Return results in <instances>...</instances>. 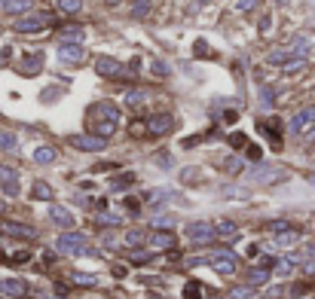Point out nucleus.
<instances>
[{
    "label": "nucleus",
    "mask_w": 315,
    "mask_h": 299,
    "mask_svg": "<svg viewBox=\"0 0 315 299\" xmlns=\"http://www.w3.org/2000/svg\"><path fill=\"white\" fill-rule=\"evenodd\" d=\"M55 247H58V253H83L86 250V235L83 232H64V235H58Z\"/></svg>",
    "instance_id": "nucleus-1"
},
{
    "label": "nucleus",
    "mask_w": 315,
    "mask_h": 299,
    "mask_svg": "<svg viewBox=\"0 0 315 299\" xmlns=\"http://www.w3.org/2000/svg\"><path fill=\"white\" fill-rule=\"evenodd\" d=\"M291 131L294 134H312L315 131V107H306L291 119Z\"/></svg>",
    "instance_id": "nucleus-2"
},
{
    "label": "nucleus",
    "mask_w": 315,
    "mask_h": 299,
    "mask_svg": "<svg viewBox=\"0 0 315 299\" xmlns=\"http://www.w3.org/2000/svg\"><path fill=\"white\" fill-rule=\"evenodd\" d=\"M70 143H73L76 150H86V153H98V150H104L107 137H98V134H76V137H70Z\"/></svg>",
    "instance_id": "nucleus-3"
},
{
    "label": "nucleus",
    "mask_w": 315,
    "mask_h": 299,
    "mask_svg": "<svg viewBox=\"0 0 315 299\" xmlns=\"http://www.w3.org/2000/svg\"><path fill=\"white\" fill-rule=\"evenodd\" d=\"M214 235H217V229H211L208 223H190V226H187V238L196 241V244H205V241H211Z\"/></svg>",
    "instance_id": "nucleus-4"
},
{
    "label": "nucleus",
    "mask_w": 315,
    "mask_h": 299,
    "mask_svg": "<svg viewBox=\"0 0 315 299\" xmlns=\"http://www.w3.org/2000/svg\"><path fill=\"white\" fill-rule=\"evenodd\" d=\"M172 128H175V116H169V113H160V116L147 119V131L150 134H169Z\"/></svg>",
    "instance_id": "nucleus-5"
},
{
    "label": "nucleus",
    "mask_w": 315,
    "mask_h": 299,
    "mask_svg": "<svg viewBox=\"0 0 315 299\" xmlns=\"http://www.w3.org/2000/svg\"><path fill=\"white\" fill-rule=\"evenodd\" d=\"M98 73L101 77H110V80H120L126 70H123L120 61H113V58H98Z\"/></svg>",
    "instance_id": "nucleus-6"
},
{
    "label": "nucleus",
    "mask_w": 315,
    "mask_h": 299,
    "mask_svg": "<svg viewBox=\"0 0 315 299\" xmlns=\"http://www.w3.org/2000/svg\"><path fill=\"white\" fill-rule=\"evenodd\" d=\"M211 266L220 275H235V259H232L229 250H223V256H211Z\"/></svg>",
    "instance_id": "nucleus-7"
},
{
    "label": "nucleus",
    "mask_w": 315,
    "mask_h": 299,
    "mask_svg": "<svg viewBox=\"0 0 315 299\" xmlns=\"http://www.w3.org/2000/svg\"><path fill=\"white\" fill-rule=\"evenodd\" d=\"M0 296L19 299V296H25V284L19 278H4V281H0Z\"/></svg>",
    "instance_id": "nucleus-8"
},
{
    "label": "nucleus",
    "mask_w": 315,
    "mask_h": 299,
    "mask_svg": "<svg viewBox=\"0 0 315 299\" xmlns=\"http://www.w3.org/2000/svg\"><path fill=\"white\" fill-rule=\"evenodd\" d=\"M49 217L58 223L61 229H70V226H73V214H70V211H64V208H58V205H52V208H49Z\"/></svg>",
    "instance_id": "nucleus-9"
},
{
    "label": "nucleus",
    "mask_w": 315,
    "mask_h": 299,
    "mask_svg": "<svg viewBox=\"0 0 315 299\" xmlns=\"http://www.w3.org/2000/svg\"><path fill=\"white\" fill-rule=\"evenodd\" d=\"M58 55H61V61H67V64H80V61L86 58V52H83L80 46H61Z\"/></svg>",
    "instance_id": "nucleus-10"
},
{
    "label": "nucleus",
    "mask_w": 315,
    "mask_h": 299,
    "mask_svg": "<svg viewBox=\"0 0 315 299\" xmlns=\"http://www.w3.org/2000/svg\"><path fill=\"white\" fill-rule=\"evenodd\" d=\"M0 229H4L7 235H16V238H34V229L22 226V223H4Z\"/></svg>",
    "instance_id": "nucleus-11"
},
{
    "label": "nucleus",
    "mask_w": 315,
    "mask_h": 299,
    "mask_svg": "<svg viewBox=\"0 0 315 299\" xmlns=\"http://www.w3.org/2000/svg\"><path fill=\"white\" fill-rule=\"evenodd\" d=\"M46 25H49V16H34L31 22H16L19 31H40V28H46Z\"/></svg>",
    "instance_id": "nucleus-12"
},
{
    "label": "nucleus",
    "mask_w": 315,
    "mask_h": 299,
    "mask_svg": "<svg viewBox=\"0 0 315 299\" xmlns=\"http://www.w3.org/2000/svg\"><path fill=\"white\" fill-rule=\"evenodd\" d=\"M150 247H175V235L172 232H153L150 235Z\"/></svg>",
    "instance_id": "nucleus-13"
},
{
    "label": "nucleus",
    "mask_w": 315,
    "mask_h": 299,
    "mask_svg": "<svg viewBox=\"0 0 315 299\" xmlns=\"http://www.w3.org/2000/svg\"><path fill=\"white\" fill-rule=\"evenodd\" d=\"M34 162H37V165H49V162H55V150H52V146H40V150L34 153Z\"/></svg>",
    "instance_id": "nucleus-14"
},
{
    "label": "nucleus",
    "mask_w": 315,
    "mask_h": 299,
    "mask_svg": "<svg viewBox=\"0 0 315 299\" xmlns=\"http://www.w3.org/2000/svg\"><path fill=\"white\" fill-rule=\"evenodd\" d=\"M28 7H31L28 0H0V10H7V13H22Z\"/></svg>",
    "instance_id": "nucleus-15"
},
{
    "label": "nucleus",
    "mask_w": 315,
    "mask_h": 299,
    "mask_svg": "<svg viewBox=\"0 0 315 299\" xmlns=\"http://www.w3.org/2000/svg\"><path fill=\"white\" fill-rule=\"evenodd\" d=\"M40 64H43V58L37 55V52H34L31 58L25 55V67H22V73H37V70H40Z\"/></svg>",
    "instance_id": "nucleus-16"
},
{
    "label": "nucleus",
    "mask_w": 315,
    "mask_h": 299,
    "mask_svg": "<svg viewBox=\"0 0 315 299\" xmlns=\"http://www.w3.org/2000/svg\"><path fill=\"white\" fill-rule=\"evenodd\" d=\"M217 235H220V238H226V241H232L235 235H239V232H235V223H229V220H226V223H220V226H217Z\"/></svg>",
    "instance_id": "nucleus-17"
},
{
    "label": "nucleus",
    "mask_w": 315,
    "mask_h": 299,
    "mask_svg": "<svg viewBox=\"0 0 315 299\" xmlns=\"http://www.w3.org/2000/svg\"><path fill=\"white\" fill-rule=\"evenodd\" d=\"M184 299H202V287L196 284V281H190V284L184 287Z\"/></svg>",
    "instance_id": "nucleus-18"
},
{
    "label": "nucleus",
    "mask_w": 315,
    "mask_h": 299,
    "mask_svg": "<svg viewBox=\"0 0 315 299\" xmlns=\"http://www.w3.org/2000/svg\"><path fill=\"white\" fill-rule=\"evenodd\" d=\"M34 199H46V202H52V190L46 183H34Z\"/></svg>",
    "instance_id": "nucleus-19"
},
{
    "label": "nucleus",
    "mask_w": 315,
    "mask_h": 299,
    "mask_svg": "<svg viewBox=\"0 0 315 299\" xmlns=\"http://www.w3.org/2000/svg\"><path fill=\"white\" fill-rule=\"evenodd\" d=\"M73 284H80V287H95V284H98V278H95V275L80 272V275H73Z\"/></svg>",
    "instance_id": "nucleus-20"
},
{
    "label": "nucleus",
    "mask_w": 315,
    "mask_h": 299,
    "mask_svg": "<svg viewBox=\"0 0 315 299\" xmlns=\"http://www.w3.org/2000/svg\"><path fill=\"white\" fill-rule=\"evenodd\" d=\"M0 150H16V137L10 131H0Z\"/></svg>",
    "instance_id": "nucleus-21"
},
{
    "label": "nucleus",
    "mask_w": 315,
    "mask_h": 299,
    "mask_svg": "<svg viewBox=\"0 0 315 299\" xmlns=\"http://www.w3.org/2000/svg\"><path fill=\"white\" fill-rule=\"evenodd\" d=\"M58 10L61 13H76L80 10V0H58Z\"/></svg>",
    "instance_id": "nucleus-22"
},
{
    "label": "nucleus",
    "mask_w": 315,
    "mask_h": 299,
    "mask_svg": "<svg viewBox=\"0 0 315 299\" xmlns=\"http://www.w3.org/2000/svg\"><path fill=\"white\" fill-rule=\"evenodd\" d=\"M98 223H104V226H120L123 220H120V217H113V214H101V217H98Z\"/></svg>",
    "instance_id": "nucleus-23"
},
{
    "label": "nucleus",
    "mask_w": 315,
    "mask_h": 299,
    "mask_svg": "<svg viewBox=\"0 0 315 299\" xmlns=\"http://www.w3.org/2000/svg\"><path fill=\"white\" fill-rule=\"evenodd\" d=\"M129 183H135V174H126V177H113V186H116V190H123V186H129Z\"/></svg>",
    "instance_id": "nucleus-24"
},
{
    "label": "nucleus",
    "mask_w": 315,
    "mask_h": 299,
    "mask_svg": "<svg viewBox=\"0 0 315 299\" xmlns=\"http://www.w3.org/2000/svg\"><path fill=\"white\" fill-rule=\"evenodd\" d=\"M266 281V272H251L248 275V284H263Z\"/></svg>",
    "instance_id": "nucleus-25"
},
{
    "label": "nucleus",
    "mask_w": 315,
    "mask_h": 299,
    "mask_svg": "<svg viewBox=\"0 0 315 299\" xmlns=\"http://www.w3.org/2000/svg\"><path fill=\"white\" fill-rule=\"evenodd\" d=\"M245 156H248L251 162H257V159H260V146H254V143H251V146L245 150Z\"/></svg>",
    "instance_id": "nucleus-26"
},
{
    "label": "nucleus",
    "mask_w": 315,
    "mask_h": 299,
    "mask_svg": "<svg viewBox=\"0 0 315 299\" xmlns=\"http://www.w3.org/2000/svg\"><path fill=\"white\" fill-rule=\"evenodd\" d=\"M132 259H135V263H147V259H153V253L147 256V250H135V253H132Z\"/></svg>",
    "instance_id": "nucleus-27"
},
{
    "label": "nucleus",
    "mask_w": 315,
    "mask_h": 299,
    "mask_svg": "<svg viewBox=\"0 0 315 299\" xmlns=\"http://www.w3.org/2000/svg\"><path fill=\"white\" fill-rule=\"evenodd\" d=\"M25 259H31V253L19 250V253H13V256H10V263H25Z\"/></svg>",
    "instance_id": "nucleus-28"
},
{
    "label": "nucleus",
    "mask_w": 315,
    "mask_h": 299,
    "mask_svg": "<svg viewBox=\"0 0 315 299\" xmlns=\"http://www.w3.org/2000/svg\"><path fill=\"white\" fill-rule=\"evenodd\" d=\"M126 101H129V104H141V101H144V95H141V92H132Z\"/></svg>",
    "instance_id": "nucleus-29"
},
{
    "label": "nucleus",
    "mask_w": 315,
    "mask_h": 299,
    "mask_svg": "<svg viewBox=\"0 0 315 299\" xmlns=\"http://www.w3.org/2000/svg\"><path fill=\"white\" fill-rule=\"evenodd\" d=\"M229 143H232V146H242V143H245V137H242V134H232V137H229Z\"/></svg>",
    "instance_id": "nucleus-30"
},
{
    "label": "nucleus",
    "mask_w": 315,
    "mask_h": 299,
    "mask_svg": "<svg viewBox=\"0 0 315 299\" xmlns=\"http://www.w3.org/2000/svg\"><path fill=\"white\" fill-rule=\"evenodd\" d=\"M141 241V232H129V244H138Z\"/></svg>",
    "instance_id": "nucleus-31"
}]
</instances>
